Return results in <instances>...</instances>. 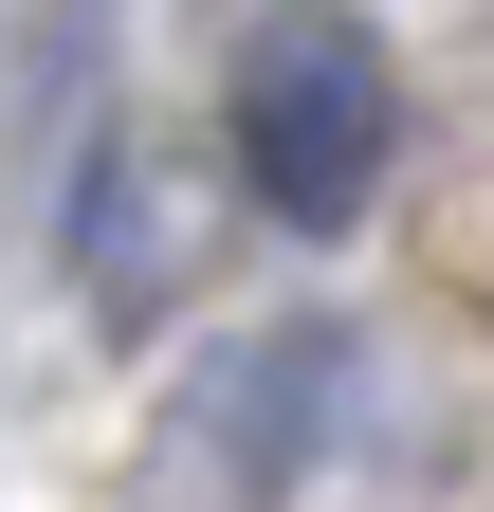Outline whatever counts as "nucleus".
Returning a JSON list of instances; mask_svg holds the SVG:
<instances>
[{"mask_svg": "<svg viewBox=\"0 0 494 512\" xmlns=\"http://www.w3.org/2000/svg\"><path fill=\"white\" fill-rule=\"evenodd\" d=\"M238 183L293 220V238H348L385 202V147H403V74L385 37L348 19V0H275L257 37H238Z\"/></svg>", "mask_w": 494, "mask_h": 512, "instance_id": "1", "label": "nucleus"}]
</instances>
